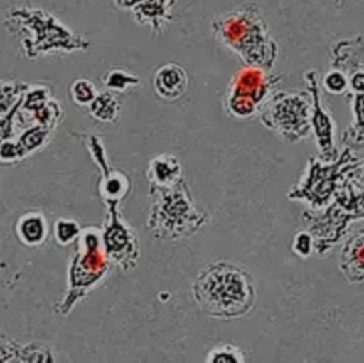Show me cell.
Masks as SVG:
<instances>
[{
    "instance_id": "6da1fadb",
    "label": "cell",
    "mask_w": 364,
    "mask_h": 363,
    "mask_svg": "<svg viewBox=\"0 0 364 363\" xmlns=\"http://www.w3.org/2000/svg\"><path fill=\"white\" fill-rule=\"evenodd\" d=\"M192 292L205 315L226 321L247 315L257 298L252 275L227 261L203 268L195 279Z\"/></svg>"
},
{
    "instance_id": "7a4b0ae2",
    "label": "cell",
    "mask_w": 364,
    "mask_h": 363,
    "mask_svg": "<svg viewBox=\"0 0 364 363\" xmlns=\"http://www.w3.org/2000/svg\"><path fill=\"white\" fill-rule=\"evenodd\" d=\"M216 38L235 53L245 65L273 70L278 45L269 32L260 9L246 2L214 19Z\"/></svg>"
},
{
    "instance_id": "3957f363",
    "label": "cell",
    "mask_w": 364,
    "mask_h": 363,
    "mask_svg": "<svg viewBox=\"0 0 364 363\" xmlns=\"http://www.w3.org/2000/svg\"><path fill=\"white\" fill-rule=\"evenodd\" d=\"M364 220V190L348 179L333 200L320 210L306 211L303 221L314 241L320 257L328 255L348 237L355 222Z\"/></svg>"
},
{
    "instance_id": "277c9868",
    "label": "cell",
    "mask_w": 364,
    "mask_h": 363,
    "mask_svg": "<svg viewBox=\"0 0 364 363\" xmlns=\"http://www.w3.org/2000/svg\"><path fill=\"white\" fill-rule=\"evenodd\" d=\"M359 162L360 159L350 147L331 161L310 158L303 176L290 190L288 197L307 204L310 210L325 208L348 180L350 172Z\"/></svg>"
},
{
    "instance_id": "5b68a950",
    "label": "cell",
    "mask_w": 364,
    "mask_h": 363,
    "mask_svg": "<svg viewBox=\"0 0 364 363\" xmlns=\"http://www.w3.org/2000/svg\"><path fill=\"white\" fill-rule=\"evenodd\" d=\"M153 206L147 222L156 237L176 240L194 234L205 222L195 208L183 179L172 187L151 185Z\"/></svg>"
},
{
    "instance_id": "8992f818",
    "label": "cell",
    "mask_w": 364,
    "mask_h": 363,
    "mask_svg": "<svg viewBox=\"0 0 364 363\" xmlns=\"http://www.w3.org/2000/svg\"><path fill=\"white\" fill-rule=\"evenodd\" d=\"M10 19L29 32L23 43L28 57L31 59L55 51H85L91 45L87 38L74 33L53 15L41 9L17 8L11 13Z\"/></svg>"
},
{
    "instance_id": "52a82bcc",
    "label": "cell",
    "mask_w": 364,
    "mask_h": 363,
    "mask_svg": "<svg viewBox=\"0 0 364 363\" xmlns=\"http://www.w3.org/2000/svg\"><path fill=\"white\" fill-rule=\"evenodd\" d=\"M282 80V76L264 68L248 65L239 68L225 92V110L239 121L255 119L278 91Z\"/></svg>"
},
{
    "instance_id": "ba28073f",
    "label": "cell",
    "mask_w": 364,
    "mask_h": 363,
    "mask_svg": "<svg viewBox=\"0 0 364 363\" xmlns=\"http://www.w3.org/2000/svg\"><path fill=\"white\" fill-rule=\"evenodd\" d=\"M312 98L309 92L277 91L261 111L267 129L282 140L295 144L311 134Z\"/></svg>"
},
{
    "instance_id": "9c48e42d",
    "label": "cell",
    "mask_w": 364,
    "mask_h": 363,
    "mask_svg": "<svg viewBox=\"0 0 364 363\" xmlns=\"http://www.w3.org/2000/svg\"><path fill=\"white\" fill-rule=\"evenodd\" d=\"M110 206V223L105 227L102 234V246L106 251L109 260L115 262L126 272L134 270L138 264V240L134 232L124 222L117 212L119 202H108Z\"/></svg>"
},
{
    "instance_id": "30bf717a",
    "label": "cell",
    "mask_w": 364,
    "mask_h": 363,
    "mask_svg": "<svg viewBox=\"0 0 364 363\" xmlns=\"http://www.w3.org/2000/svg\"><path fill=\"white\" fill-rule=\"evenodd\" d=\"M304 77L312 98L311 131L316 138L318 157L325 161H331L340 155L336 145L335 121L322 104L318 72L314 70H308Z\"/></svg>"
},
{
    "instance_id": "8fae6325",
    "label": "cell",
    "mask_w": 364,
    "mask_h": 363,
    "mask_svg": "<svg viewBox=\"0 0 364 363\" xmlns=\"http://www.w3.org/2000/svg\"><path fill=\"white\" fill-rule=\"evenodd\" d=\"M339 268L350 283L364 281V228L346 237L339 258Z\"/></svg>"
},
{
    "instance_id": "7c38bea8",
    "label": "cell",
    "mask_w": 364,
    "mask_h": 363,
    "mask_svg": "<svg viewBox=\"0 0 364 363\" xmlns=\"http://www.w3.org/2000/svg\"><path fill=\"white\" fill-rule=\"evenodd\" d=\"M188 76L178 63L164 64L158 68L154 77L156 94L166 102L181 99L188 91Z\"/></svg>"
},
{
    "instance_id": "4fadbf2b",
    "label": "cell",
    "mask_w": 364,
    "mask_h": 363,
    "mask_svg": "<svg viewBox=\"0 0 364 363\" xmlns=\"http://www.w3.org/2000/svg\"><path fill=\"white\" fill-rule=\"evenodd\" d=\"M175 0H142L132 10L134 19L140 25L149 26L156 33H159L164 23L171 19V10Z\"/></svg>"
},
{
    "instance_id": "5bb4252c",
    "label": "cell",
    "mask_w": 364,
    "mask_h": 363,
    "mask_svg": "<svg viewBox=\"0 0 364 363\" xmlns=\"http://www.w3.org/2000/svg\"><path fill=\"white\" fill-rule=\"evenodd\" d=\"M147 177L153 185L172 187L182 180L181 164L174 156H158L151 160Z\"/></svg>"
},
{
    "instance_id": "9a60e30c",
    "label": "cell",
    "mask_w": 364,
    "mask_h": 363,
    "mask_svg": "<svg viewBox=\"0 0 364 363\" xmlns=\"http://www.w3.org/2000/svg\"><path fill=\"white\" fill-rule=\"evenodd\" d=\"M89 112L100 123L112 124L119 119L122 106L117 96L110 91L98 92L89 107Z\"/></svg>"
},
{
    "instance_id": "2e32d148",
    "label": "cell",
    "mask_w": 364,
    "mask_h": 363,
    "mask_svg": "<svg viewBox=\"0 0 364 363\" xmlns=\"http://www.w3.org/2000/svg\"><path fill=\"white\" fill-rule=\"evenodd\" d=\"M352 124L342 136V142L346 147L364 146V93L354 94Z\"/></svg>"
},
{
    "instance_id": "e0dca14e",
    "label": "cell",
    "mask_w": 364,
    "mask_h": 363,
    "mask_svg": "<svg viewBox=\"0 0 364 363\" xmlns=\"http://www.w3.org/2000/svg\"><path fill=\"white\" fill-rule=\"evenodd\" d=\"M102 85L112 93H125L141 83L140 77L122 68L108 70L102 78Z\"/></svg>"
},
{
    "instance_id": "ac0fdd59",
    "label": "cell",
    "mask_w": 364,
    "mask_h": 363,
    "mask_svg": "<svg viewBox=\"0 0 364 363\" xmlns=\"http://www.w3.org/2000/svg\"><path fill=\"white\" fill-rule=\"evenodd\" d=\"M28 87L25 83L0 82V115L10 112Z\"/></svg>"
},
{
    "instance_id": "d6986e66",
    "label": "cell",
    "mask_w": 364,
    "mask_h": 363,
    "mask_svg": "<svg viewBox=\"0 0 364 363\" xmlns=\"http://www.w3.org/2000/svg\"><path fill=\"white\" fill-rule=\"evenodd\" d=\"M73 102L80 107H89L98 94L97 87L89 79L79 78L70 87Z\"/></svg>"
},
{
    "instance_id": "ffe728a7",
    "label": "cell",
    "mask_w": 364,
    "mask_h": 363,
    "mask_svg": "<svg viewBox=\"0 0 364 363\" xmlns=\"http://www.w3.org/2000/svg\"><path fill=\"white\" fill-rule=\"evenodd\" d=\"M19 236L27 244H38L45 237L44 221L40 217H26L19 225Z\"/></svg>"
},
{
    "instance_id": "44dd1931",
    "label": "cell",
    "mask_w": 364,
    "mask_h": 363,
    "mask_svg": "<svg viewBox=\"0 0 364 363\" xmlns=\"http://www.w3.org/2000/svg\"><path fill=\"white\" fill-rule=\"evenodd\" d=\"M205 362L209 363H243L245 362L243 352L235 345H223L214 347L208 353Z\"/></svg>"
},
{
    "instance_id": "7402d4cb",
    "label": "cell",
    "mask_w": 364,
    "mask_h": 363,
    "mask_svg": "<svg viewBox=\"0 0 364 363\" xmlns=\"http://www.w3.org/2000/svg\"><path fill=\"white\" fill-rule=\"evenodd\" d=\"M322 85L328 93L340 95L348 90V76L341 70L333 68L325 75Z\"/></svg>"
},
{
    "instance_id": "603a6c76",
    "label": "cell",
    "mask_w": 364,
    "mask_h": 363,
    "mask_svg": "<svg viewBox=\"0 0 364 363\" xmlns=\"http://www.w3.org/2000/svg\"><path fill=\"white\" fill-rule=\"evenodd\" d=\"M293 251L301 258H308L314 253V241L308 230L299 232L293 239Z\"/></svg>"
},
{
    "instance_id": "cb8c5ba5",
    "label": "cell",
    "mask_w": 364,
    "mask_h": 363,
    "mask_svg": "<svg viewBox=\"0 0 364 363\" xmlns=\"http://www.w3.org/2000/svg\"><path fill=\"white\" fill-rule=\"evenodd\" d=\"M80 234V229L77 223L73 221L61 220L57 224V239L61 244L66 245L73 242Z\"/></svg>"
},
{
    "instance_id": "d4e9b609",
    "label": "cell",
    "mask_w": 364,
    "mask_h": 363,
    "mask_svg": "<svg viewBox=\"0 0 364 363\" xmlns=\"http://www.w3.org/2000/svg\"><path fill=\"white\" fill-rule=\"evenodd\" d=\"M348 179L364 190V160H360L358 166L350 172Z\"/></svg>"
},
{
    "instance_id": "484cf974",
    "label": "cell",
    "mask_w": 364,
    "mask_h": 363,
    "mask_svg": "<svg viewBox=\"0 0 364 363\" xmlns=\"http://www.w3.org/2000/svg\"><path fill=\"white\" fill-rule=\"evenodd\" d=\"M142 0H114L115 4L123 10H134Z\"/></svg>"
}]
</instances>
